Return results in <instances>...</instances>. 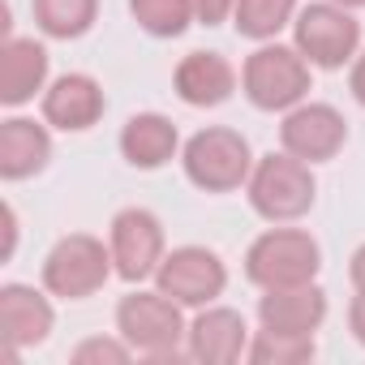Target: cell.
I'll return each mask as SVG.
<instances>
[{"label":"cell","mask_w":365,"mask_h":365,"mask_svg":"<svg viewBox=\"0 0 365 365\" xmlns=\"http://www.w3.org/2000/svg\"><path fill=\"white\" fill-rule=\"evenodd\" d=\"M129 14L133 22L155 35V39H176V35H185L190 22L198 18L194 14V0H129Z\"/></svg>","instance_id":"obj_21"},{"label":"cell","mask_w":365,"mask_h":365,"mask_svg":"<svg viewBox=\"0 0 365 365\" xmlns=\"http://www.w3.org/2000/svg\"><path fill=\"white\" fill-rule=\"evenodd\" d=\"M241 91L258 112H288L309 95V61L297 48L262 43L258 52L245 56Z\"/></svg>","instance_id":"obj_5"},{"label":"cell","mask_w":365,"mask_h":365,"mask_svg":"<svg viewBox=\"0 0 365 365\" xmlns=\"http://www.w3.org/2000/svg\"><path fill=\"white\" fill-rule=\"evenodd\" d=\"M335 5H344V9H365V0H335Z\"/></svg>","instance_id":"obj_29"},{"label":"cell","mask_w":365,"mask_h":365,"mask_svg":"<svg viewBox=\"0 0 365 365\" xmlns=\"http://www.w3.org/2000/svg\"><path fill=\"white\" fill-rule=\"evenodd\" d=\"M129 344L125 339H82L78 348H73V365H125L129 361Z\"/></svg>","instance_id":"obj_23"},{"label":"cell","mask_w":365,"mask_h":365,"mask_svg":"<svg viewBox=\"0 0 365 365\" xmlns=\"http://www.w3.org/2000/svg\"><path fill=\"white\" fill-rule=\"evenodd\" d=\"M112 271V250H103V241L91 232H69L43 258V288L61 301H86L108 284Z\"/></svg>","instance_id":"obj_6"},{"label":"cell","mask_w":365,"mask_h":365,"mask_svg":"<svg viewBox=\"0 0 365 365\" xmlns=\"http://www.w3.org/2000/svg\"><path fill=\"white\" fill-rule=\"evenodd\" d=\"M318 267H322V250L305 228H271L245 250V279L262 292L314 284Z\"/></svg>","instance_id":"obj_3"},{"label":"cell","mask_w":365,"mask_h":365,"mask_svg":"<svg viewBox=\"0 0 365 365\" xmlns=\"http://www.w3.org/2000/svg\"><path fill=\"white\" fill-rule=\"evenodd\" d=\"M14 245H18V215H14V207H5V250H0V258H14Z\"/></svg>","instance_id":"obj_27"},{"label":"cell","mask_w":365,"mask_h":365,"mask_svg":"<svg viewBox=\"0 0 365 365\" xmlns=\"http://www.w3.org/2000/svg\"><path fill=\"white\" fill-rule=\"evenodd\" d=\"M52 159V133L26 116L0 120V176L5 180H26L39 176Z\"/></svg>","instance_id":"obj_17"},{"label":"cell","mask_w":365,"mask_h":365,"mask_svg":"<svg viewBox=\"0 0 365 365\" xmlns=\"http://www.w3.org/2000/svg\"><path fill=\"white\" fill-rule=\"evenodd\" d=\"M155 288L168 292L176 305H211L215 297H224L228 288V267L215 250L207 245H180L172 254H163L159 271H155Z\"/></svg>","instance_id":"obj_8"},{"label":"cell","mask_w":365,"mask_h":365,"mask_svg":"<svg viewBox=\"0 0 365 365\" xmlns=\"http://www.w3.org/2000/svg\"><path fill=\"white\" fill-rule=\"evenodd\" d=\"M292 18H297V0H237L232 9L237 35L254 43H271Z\"/></svg>","instance_id":"obj_20"},{"label":"cell","mask_w":365,"mask_h":365,"mask_svg":"<svg viewBox=\"0 0 365 365\" xmlns=\"http://www.w3.org/2000/svg\"><path fill=\"white\" fill-rule=\"evenodd\" d=\"M348 331L356 335V344L365 348V292H356L352 297V305H348Z\"/></svg>","instance_id":"obj_25"},{"label":"cell","mask_w":365,"mask_h":365,"mask_svg":"<svg viewBox=\"0 0 365 365\" xmlns=\"http://www.w3.org/2000/svg\"><path fill=\"white\" fill-rule=\"evenodd\" d=\"M185 348L194 361L202 365H232L250 352V327L237 309H202L194 322H190V335H185Z\"/></svg>","instance_id":"obj_13"},{"label":"cell","mask_w":365,"mask_h":365,"mask_svg":"<svg viewBox=\"0 0 365 365\" xmlns=\"http://www.w3.org/2000/svg\"><path fill=\"white\" fill-rule=\"evenodd\" d=\"M176 146H180V133H176V125H172L168 116H159V112H138V116H129L125 129H120V155H125L133 168H142V172L163 168V163L176 155Z\"/></svg>","instance_id":"obj_18"},{"label":"cell","mask_w":365,"mask_h":365,"mask_svg":"<svg viewBox=\"0 0 365 365\" xmlns=\"http://www.w3.org/2000/svg\"><path fill=\"white\" fill-rule=\"evenodd\" d=\"M327 318V292L318 284H297V288H267L258 301V322L267 331L284 335H314Z\"/></svg>","instance_id":"obj_14"},{"label":"cell","mask_w":365,"mask_h":365,"mask_svg":"<svg viewBox=\"0 0 365 365\" xmlns=\"http://www.w3.org/2000/svg\"><path fill=\"white\" fill-rule=\"evenodd\" d=\"M116 331L120 339L150 356V361H176V356H190V348H180L190 335L185 318H180V305L168 292H129L116 305Z\"/></svg>","instance_id":"obj_1"},{"label":"cell","mask_w":365,"mask_h":365,"mask_svg":"<svg viewBox=\"0 0 365 365\" xmlns=\"http://www.w3.org/2000/svg\"><path fill=\"white\" fill-rule=\"evenodd\" d=\"M172 86H176V95L185 99L190 108H220L237 91V69L220 52H190L185 61L176 65Z\"/></svg>","instance_id":"obj_15"},{"label":"cell","mask_w":365,"mask_h":365,"mask_svg":"<svg viewBox=\"0 0 365 365\" xmlns=\"http://www.w3.org/2000/svg\"><path fill=\"white\" fill-rule=\"evenodd\" d=\"M48 82V48L35 39H5L0 48V103L5 108H22L35 99V91H43Z\"/></svg>","instance_id":"obj_16"},{"label":"cell","mask_w":365,"mask_h":365,"mask_svg":"<svg viewBox=\"0 0 365 365\" xmlns=\"http://www.w3.org/2000/svg\"><path fill=\"white\" fill-rule=\"evenodd\" d=\"M52 301L26 284H5L0 288V335H5L9 356H18L22 348H35L52 335Z\"/></svg>","instance_id":"obj_11"},{"label":"cell","mask_w":365,"mask_h":365,"mask_svg":"<svg viewBox=\"0 0 365 365\" xmlns=\"http://www.w3.org/2000/svg\"><path fill=\"white\" fill-rule=\"evenodd\" d=\"M180 163H185L190 185H198L207 194H232V190L245 185L250 172H254L250 142L237 129H228V125L198 129L185 142V150H180Z\"/></svg>","instance_id":"obj_4"},{"label":"cell","mask_w":365,"mask_h":365,"mask_svg":"<svg viewBox=\"0 0 365 365\" xmlns=\"http://www.w3.org/2000/svg\"><path fill=\"white\" fill-rule=\"evenodd\" d=\"M108 250H112L116 275L129 279V284H142L163 262V224H159V215H150L146 207L116 211L112 232H108Z\"/></svg>","instance_id":"obj_9"},{"label":"cell","mask_w":365,"mask_h":365,"mask_svg":"<svg viewBox=\"0 0 365 365\" xmlns=\"http://www.w3.org/2000/svg\"><path fill=\"white\" fill-rule=\"evenodd\" d=\"M103 112H108V99H103V86H99L91 73H65V78H56V82L43 91V120H48L52 129L82 133V129H91Z\"/></svg>","instance_id":"obj_12"},{"label":"cell","mask_w":365,"mask_h":365,"mask_svg":"<svg viewBox=\"0 0 365 365\" xmlns=\"http://www.w3.org/2000/svg\"><path fill=\"white\" fill-rule=\"evenodd\" d=\"M31 9L48 39H82L99 18V0H31Z\"/></svg>","instance_id":"obj_19"},{"label":"cell","mask_w":365,"mask_h":365,"mask_svg":"<svg viewBox=\"0 0 365 365\" xmlns=\"http://www.w3.org/2000/svg\"><path fill=\"white\" fill-rule=\"evenodd\" d=\"M245 194H250V207L271 220V224H292L301 215H309L314 198H318V185H314V172L305 159L297 155H262L245 180Z\"/></svg>","instance_id":"obj_2"},{"label":"cell","mask_w":365,"mask_h":365,"mask_svg":"<svg viewBox=\"0 0 365 365\" xmlns=\"http://www.w3.org/2000/svg\"><path fill=\"white\" fill-rule=\"evenodd\" d=\"M292 48L318 69H344L361 48V22L335 0H318L292 18Z\"/></svg>","instance_id":"obj_7"},{"label":"cell","mask_w":365,"mask_h":365,"mask_svg":"<svg viewBox=\"0 0 365 365\" xmlns=\"http://www.w3.org/2000/svg\"><path fill=\"white\" fill-rule=\"evenodd\" d=\"M348 91H352V99L365 108V52L361 56H352V73H348Z\"/></svg>","instance_id":"obj_26"},{"label":"cell","mask_w":365,"mask_h":365,"mask_svg":"<svg viewBox=\"0 0 365 365\" xmlns=\"http://www.w3.org/2000/svg\"><path fill=\"white\" fill-rule=\"evenodd\" d=\"M232 9H237V0H194V14H198L202 26H220V22H228Z\"/></svg>","instance_id":"obj_24"},{"label":"cell","mask_w":365,"mask_h":365,"mask_svg":"<svg viewBox=\"0 0 365 365\" xmlns=\"http://www.w3.org/2000/svg\"><path fill=\"white\" fill-rule=\"evenodd\" d=\"M314 352H318V344H314V335H284V331H258L254 339H250V361L254 365H305V361H314Z\"/></svg>","instance_id":"obj_22"},{"label":"cell","mask_w":365,"mask_h":365,"mask_svg":"<svg viewBox=\"0 0 365 365\" xmlns=\"http://www.w3.org/2000/svg\"><path fill=\"white\" fill-rule=\"evenodd\" d=\"M348 142V120L331 103H297L288 108L279 125V146L305 163H327L344 150Z\"/></svg>","instance_id":"obj_10"},{"label":"cell","mask_w":365,"mask_h":365,"mask_svg":"<svg viewBox=\"0 0 365 365\" xmlns=\"http://www.w3.org/2000/svg\"><path fill=\"white\" fill-rule=\"evenodd\" d=\"M348 279H352V288H356V292H365V245L348 258Z\"/></svg>","instance_id":"obj_28"}]
</instances>
